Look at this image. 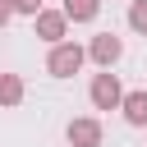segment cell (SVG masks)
Segmentation results:
<instances>
[{
    "label": "cell",
    "mask_w": 147,
    "mask_h": 147,
    "mask_svg": "<svg viewBox=\"0 0 147 147\" xmlns=\"http://www.w3.org/2000/svg\"><path fill=\"white\" fill-rule=\"evenodd\" d=\"M23 96H28L23 78L18 74H0V106H23Z\"/></svg>",
    "instance_id": "7"
},
{
    "label": "cell",
    "mask_w": 147,
    "mask_h": 147,
    "mask_svg": "<svg viewBox=\"0 0 147 147\" xmlns=\"http://www.w3.org/2000/svg\"><path fill=\"white\" fill-rule=\"evenodd\" d=\"M32 32H37L46 46H55V41L69 37V14H64V9H37V14H32Z\"/></svg>",
    "instance_id": "3"
},
{
    "label": "cell",
    "mask_w": 147,
    "mask_h": 147,
    "mask_svg": "<svg viewBox=\"0 0 147 147\" xmlns=\"http://www.w3.org/2000/svg\"><path fill=\"white\" fill-rule=\"evenodd\" d=\"M119 110H124V119H129L133 129H147V92H124Z\"/></svg>",
    "instance_id": "6"
},
{
    "label": "cell",
    "mask_w": 147,
    "mask_h": 147,
    "mask_svg": "<svg viewBox=\"0 0 147 147\" xmlns=\"http://www.w3.org/2000/svg\"><path fill=\"white\" fill-rule=\"evenodd\" d=\"M124 55V41L115 37V32H96L92 41H87V60L92 64H101V69H115V60Z\"/></svg>",
    "instance_id": "4"
},
{
    "label": "cell",
    "mask_w": 147,
    "mask_h": 147,
    "mask_svg": "<svg viewBox=\"0 0 147 147\" xmlns=\"http://www.w3.org/2000/svg\"><path fill=\"white\" fill-rule=\"evenodd\" d=\"M129 28H133L138 37H147V0H133V5H129Z\"/></svg>",
    "instance_id": "9"
},
{
    "label": "cell",
    "mask_w": 147,
    "mask_h": 147,
    "mask_svg": "<svg viewBox=\"0 0 147 147\" xmlns=\"http://www.w3.org/2000/svg\"><path fill=\"white\" fill-rule=\"evenodd\" d=\"M9 18H14V0H0V28H5Z\"/></svg>",
    "instance_id": "11"
},
{
    "label": "cell",
    "mask_w": 147,
    "mask_h": 147,
    "mask_svg": "<svg viewBox=\"0 0 147 147\" xmlns=\"http://www.w3.org/2000/svg\"><path fill=\"white\" fill-rule=\"evenodd\" d=\"M64 138H69V147H101V119L78 115V119H69Z\"/></svg>",
    "instance_id": "5"
},
{
    "label": "cell",
    "mask_w": 147,
    "mask_h": 147,
    "mask_svg": "<svg viewBox=\"0 0 147 147\" xmlns=\"http://www.w3.org/2000/svg\"><path fill=\"white\" fill-rule=\"evenodd\" d=\"M83 64H87V46H78V41H55L51 55H46V74L51 78H74Z\"/></svg>",
    "instance_id": "1"
},
{
    "label": "cell",
    "mask_w": 147,
    "mask_h": 147,
    "mask_svg": "<svg viewBox=\"0 0 147 147\" xmlns=\"http://www.w3.org/2000/svg\"><path fill=\"white\" fill-rule=\"evenodd\" d=\"M87 101H92L96 110H119V101H124V87H119V78H115L110 69H101V74L92 78V87H87Z\"/></svg>",
    "instance_id": "2"
},
{
    "label": "cell",
    "mask_w": 147,
    "mask_h": 147,
    "mask_svg": "<svg viewBox=\"0 0 147 147\" xmlns=\"http://www.w3.org/2000/svg\"><path fill=\"white\" fill-rule=\"evenodd\" d=\"M37 9H46V0H14V14H37Z\"/></svg>",
    "instance_id": "10"
},
{
    "label": "cell",
    "mask_w": 147,
    "mask_h": 147,
    "mask_svg": "<svg viewBox=\"0 0 147 147\" xmlns=\"http://www.w3.org/2000/svg\"><path fill=\"white\" fill-rule=\"evenodd\" d=\"M64 14H69V23H92L101 14V0H64Z\"/></svg>",
    "instance_id": "8"
}]
</instances>
